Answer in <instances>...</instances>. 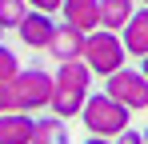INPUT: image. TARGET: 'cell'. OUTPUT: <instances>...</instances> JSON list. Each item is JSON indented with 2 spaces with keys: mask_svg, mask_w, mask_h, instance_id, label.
I'll return each instance as SVG.
<instances>
[{
  "mask_svg": "<svg viewBox=\"0 0 148 144\" xmlns=\"http://www.w3.org/2000/svg\"><path fill=\"white\" fill-rule=\"evenodd\" d=\"M56 88H52V116L60 120H72L80 116V108H84V100H88V88H92V68L84 64V60H64L60 68H56Z\"/></svg>",
  "mask_w": 148,
  "mask_h": 144,
  "instance_id": "cell-1",
  "label": "cell"
},
{
  "mask_svg": "<svg viewBox=\"0 0 148 144\" xmlns=\"http://www.w3.org/2000/svg\"><path fill=\"white\" fill-rule=\"evenodd\" d=\"M128 116H132V108H124L120 100H112L108 92L88 96L84 108H80V120H84L88 136H104V140H116L128 128Z\"/></svg>",
  "mask_w": 148,
  "mask_h": 144,
  "instance_id": "cell-2",
  "label": "cell"
},
{
  "mask_svg": "<svg viewBox=\"0 0 148 144\" xmlns=\"http://www.w3.org/2000/svg\"><path fill=\"white\" fill-rule=\"evenodd\" d=\"M124 60H128V48H124L120 32L96 28L84 36V64L92 68V76H112L124 68Z\"/></svg>",
  "mask_w": 148,
  "mask_h": 144,
  "instance_id": "cell-3",
  "label": "cell"
},
{
  "mask_svg": "<svg viewBox=\"0 0 148 144\" xmlns=\"http://www.w3.org/2000/svg\"><path fill=\"white\" fill-rule=\"evenodd\" d=\"M104 92L112 100H120L124 108L140 112V108H148V76L140 68H120L112 76H104Z\"/></svg>",
  "mask_w": 148,
  "mask_h": 144,
  "instance_id": "cell-4",
  "label": "cell"
},
{
  "mask_svg": "<svg viewBox=\"0 0 148 144\" xmlns=\"http://www.w3.org/2000/svg\"><path fill=\"white\" fill-rule=\"evenodd\" d=\"M12 88L20 96V112H32V108H48L52 104L56 80H52V72H44V68H20L12 76Z\"/></svg>",
  "mask_w": 148,
  "mask_h": 144,
  "instance_id": "cell-5",
  "label": "cell"
},
{
  "mask_svg": "<svg viewBox=\"0 0 148 144\" xmlns=\"http://www.w3.org/2000/svg\"><path fill=\"white\" fill-rule=\"evenodd\" d=\"M16 32H20V44L36 48V52H48L52 32H56V20H52V12H28Z\"/></svg>",
  "mask_w": 148,
  "mask_h": 144,
  "instance_id": "cell-6",
  "label": "cell"
},
{
  "mask_svg": "<svg viewBox=\"0 0 148 144\" xmlns=\"http://www.w3.org/2000/svg\"><path fill=\"white\" fill-rule=\"evenodd\" d=\"M48 52L56 56V64H64V60H84V32L72 28V24H56Z\"/></svg>",
  "mask_w": 148,
  "mask_h": 144,
  "instance_id": "cell-7",
  "label": "cell"
},
{
  "mask_svg": "<svg viewBox=\"0 0 148 144\" xmlns=\"http://www.w3.org/2000/svg\"><path fill=\"white\" fill-rule=\"evenodd\" d=\"M60 12H64V24L80 28L84 36L100 28V0H64Z\"/></svg>",
  "mask_w": 148,
  "mask_h": 144,
  "instance_id": "cell-8",
  "label": "cell"
},
{
  "mask_svg": "<svg viewBox=\"0 0 148 144\" xmlns=\"http://www.w3.org/2000/svg\"><path fill=\"white\" fill-rule=\"evenodd\" d=\"M36 116L28 112H4L0 116V144H32Z\"/></svg>",
  "mask_w": 148,
  "mask_h": 144,
  "instance_id": "cell-9",
  "label": "cell"
},
{
  "mask_svg": "<svg viewBox=\"0 0 148 144\" xmlns=\"http://www.w3.org/2000/svg\"><path fill=\"white\" fill-rule=\"evenodd\" d=\"M120 40L124 48H128V56H148V8H136L132 12V20L124 24V32H120Z\"/></svg>",
  "mask_w": 148,
  "mask_h": 144,
  "instance_id": "cell-10",
  "label": "cell"
},
{
  "mask_svg": "<svg viewBox=\"0 0 148 144\" xmlns=\"http://www.w3.org/2000/svg\"><path fill=\"white\" fill-rule=\"evenodd\" d=\"M132 0H100V28L108 32H124V24L132 20Z\"/></svg>",
  "mask_w": 148,
  "mask_h": 144,
  "instance_id": "cell-11",
  "label": "cell"
},
{
  "mask_svg": "<svg viewBox=\"0 0 148 144\" xmlns=\"http://www.w3.org/2000/svg\"><path fill=\"white\" fill-rule=\"evenodd\" d=\"M68 140V120L60 116H40L32 128V144H64Z\"/></svg>",
  "mask_w": 148,
  "mask_h": 144,
  "instance_id": "cell-12",
  "label": "cell"
},
{
  "mask_svg": "<svg viewBox=\"0 0 148 144\" xmlns=\"http://www.w3.org/2000/svg\"><path fill=\"white\" fill-rule=\"evenodd\" d=\"M28 12H32L28 0H0V28H20Z\"/></svg>",
  "mask_w": 148,
  "mask_h": 144,
  "instance_id": "cell-13",
  "label": "cell"
},
{
  "mask_svg": "<svg viewBox=\"0 0 148 144\" xmlns=\"http://www.w3.org/2000/svg\"><path fill=\"white\" fill-rule=\"evenodd\" d=\"M16 72H20V60H16V52L0 44V84H4V80H12Z\"/></svg>",
  "mask_w": 148,
  "mask_h": 144,
  "instance_id": "cell-14",
  "label": "cell"
},
{
  "mask_svg": "<svg viewBox=\"0 0 148 144\" xmlns=\"http://www.w3.org/2000/svg\"><path fill=\"white\" fill-rule=\"evenodd\" d=\"M28 8H32V12H60L64 0H28Z\"/></svg>",
  "mask_w": 148,
  "mask_h": 144,
  "instance_id": "cell-15",
  "label": "cell"
},
{
  "mask_svg": "<svg viewBox=\"0 0 148 144\" xmlns=\"http://www.w3.org/2000/svg\"><path fill=\"white\" fill-rule=\"evenodd\" d=\"M112 144H144V132H132V128H124V132H120Z\"/></svg>",
  "mask_w": 148,
  "mask_h": 144,
  "instance_id": "cell-16",
  "label": "cell"
},
{
  "mask_svg": "<svg viewBox=\"0 0 148 144\" xmlns=\"http://www.w3.org/2000/svg\"><path fill=\"white\" fill-rule=\"evenodd\" d=\"M84 144H112V140H104V136H88Z\"/></svg>",
  "mask_w": 148,
  "mask_h": 144,
  "instance_id": "cell-17",
  "label": "cell"
},
{
  "mask_svg": "<svg viewBox=\"0 0 148 144\" xmlns=\"http://www.w3.org/2000/svg\"><path fill=\"white\" fill-rule=\"evenodd\" d=\"M140 72H144V76H148V56H140Z\"/></svg>",
  "mask_w": 148,
  "mask_h": 144,
  "instance_id": "cell-18",
  "label": "cell"
},
{
  "mask_svg": "<svg viewBox=\"0 0 148 144\" xmlns=\"http://www.w3.org/2000/svg\"><path fill=\"white\" fill-rule=\"evenodd\" d=\"M0 44H4V28H0Z\"/></svg>",
  "mask_w": 148,
  "mask_h": 144,
  "instance_id": "cell-19",
  "label": "cell"
},
{
  "mask_svg": "<svg viewBox=\"0 0 148 144\" xmlns=\"http://www.w3.org/2000/svg\"><path fill=\"white\" fill-rule=\"evenodd\" d=\"M144 144H148V128H144Z\"/></svg>",
  "mask_w": 148,
  "mask_h": 144,
  "instance_id": "cell-20",
  "label": "cell"
},
{
  "mask_svg": "<svg viewBox=\"0 0 148 144\" xmlns=\"http://www.w3.org/2000/svg\"><path fill=\"white\" fill-rule=\"evenodd\" d=\"M140 4H144V8H148V0H140Z\"/></svg>",
  "mask_w": 148,
  "mask_h": 144,
  "instance_id": "cell-21",
  "label": "cell"
}]
</instances>
